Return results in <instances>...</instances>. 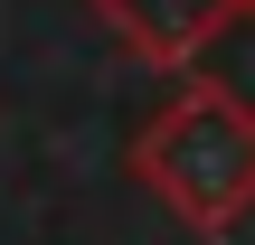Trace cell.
<instances>
[{
	"label": "cell",
	"instance_id": "cell-1",
	"mask_svg": "<svg viewBox=\"0 0 255 245\" xmlns=\"http://www.w3.org/2000/svg\"><path fill=\"white\" fill-rule=\"evenodd\" d=\"M132 179L199 236L237 227L255 208V104L218 76H189L142 132H132Z\"/></svg>",
	"mask_w": 255,
	"mask_h": 245
},
{
	"label": "cell",
	"instance_id": "cell-2",
	"mask_svg": "<svg viewBox=\"0 0 255 245\" xmlns=\"http://www.w3.org/2000/svg\"><path fill=\"white\" fill-rule=\"evenodd\" d=\"M142 66H170V76H189L237 19H246V0H85Z\"/></svg>",
	"mask_w": 255,
	"mask_h": 245
},
{
	"label": "cell",
	"instance_id": "cell-3",
	"mask_svg": "<svg viewBox=\"0 0 255 245\" xmlns=\"http://www.w3.org/2000/svg\"><path fill=\"white\" fill-rule=\"evenodd\" d=\"M246 19H255V0H246Z\"/></svg>",
	"mask_w": 255,
	"mask_h": 245
}]
</instances>
